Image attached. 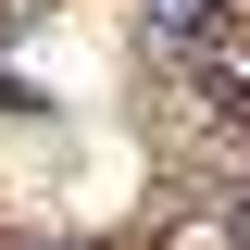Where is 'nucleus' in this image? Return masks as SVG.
I'll return each instance as SVG.
<instances>
[{
  "mask_svg": "<svg viewBox=\"0 0 250 250\" xmlns=\"http://www.w3.org/2000/svg\"><path fill=\"white\" fill-rule=\"evenodd\" d=\"M200 88H213V113H225V125H250V62H225V50H200Z\"/></svg>",
  "mask_w": 250,
  "mask_h": 250,
  "instance_id": "obj_1",
  "label": "nucleus"
},
{
  "mask_svg": "<svg viewBox=\"0 0 250 250\" xmlns=\"http://www.w3.org/2000/svg\"><path fill=\"white\" fill-rule=\"evenodd\" d=\"M163 25H175L188 50H213V38H225V0H163Z\"/></svg>",
  "mask_w": 250,
  "mask_h": 250,
  "instance_id": "obj_2",
  "label": "nucleus"
},
{
  "mask_svg": "<svg viewBox=\"0 0 250 250\" xmlns=\"http://www.w3.org/2000/svg\"><path fill=\"white\" fill-rule=\"evenodd\" d=\"M225 250H250V200H238V213H225Z\"/></svg>",
  "mask_w": 250,
  "mask_h": 250,
  "instance_id": "obj_3",
  "label": "nucleus"
}]
</instances>
